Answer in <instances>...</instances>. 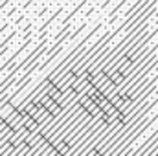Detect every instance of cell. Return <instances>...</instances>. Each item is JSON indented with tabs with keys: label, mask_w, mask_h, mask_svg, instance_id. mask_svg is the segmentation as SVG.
Wrapping results in <instances>:
<instances>
[{
	"label": "cell",
	"mask_w": 158,
	"mask_h": 156,
	"mask_svg": "<svg viewBox=\"0 0 158 156\" xmlns=\"http://www.w3.org/2000/svg\"><path fill=\"white\" fill-rule=\"evenodd\" d=\"M40 103H42V105H44V107L52 112V114H59V112H61V109H63V107H61L55 99H52V97H50V94H48V96H44Z\"/></svg>",
	"instance_id": "obj_1"
},
{
	"label": "cell",
	"mask_w": 158,
	"mask_h": 156,
	"mask_svg": "<svg viewBox=\"0 0 158 156\" xmlns=\"http://www.w3.org/2000/svg\"><path fill=\"white\" fill-rule=\"evenodd\" d=\"M48 94H50V96H52V97H53V99H55V101L61 105V107H63V97H61L59 90H57V88H55L52 83H48Z\"/></svg>",
	"instance_id": "obj_2"
}]
</instances>
